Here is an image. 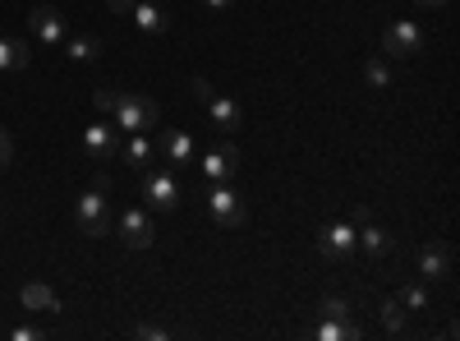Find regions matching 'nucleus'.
I'll return each instance as SVG.
<instances>
[{"label":"nucleus","instance_id":"4468645a","mask_svg":"<svg viewBox=\"0 0 460 341\" xmlns=\"http://www.w3.org/2000/svg\"><path fill=\"white\" fill-rule=\"evenodd\" d=\"M157 153L180 171V166L194 162V139H189L184 130H162V134H157Z\"/></svg>","mask_w":460,"mask_h":341},{"label":"nucleus","instance_id":"f3484780","mask_svg":"<svg viewBox=\"0 0 460 341\" xmlns=\"http://www.w3.org/2000/svg\"><path fill=\"white\" fill-rule=\"evenodd\" d=\"M60 47H65V56H69L74 65H97V60H102V51H106V47H102V37H93V32L65 37Z\"/></svg>","mask_w":460,"mask_h":341},{"label":"nucleus","instance_id":"7ed1b4c3","mask_svg":"<svg viewBox=\"0 0 460 341\" xmlns=\"http://www.w3.org/2000/svg\"><path fill=\"white\" fill-rule=\"evenodd\" d=\"M189 88H194V97L203 102V111H208V116H212V125L217 130H226V134H235V130H244V106L235 102V97H226V93H217L208 79H203V74H194V84H189Z\"/></svg>","mask_w":460,"mask_h":341},{"label":"nucleus","instance_id":"4be33fe9","mask_svg":"<svg viewBox=\"0 0 460 341\" xmlns=\"http://www.w3.org/2000/svg\"><path fill=\"white\" fill-rule=\"evenodd\" d=\"M405 314H410V310L401 305L396 295H392V300H382V328H387L392 337H401V332H405Z\"/></svg>","mask_w":460,"mask_h":341},{"label":"nucleus","instance_id":"9b49d317","mask_svg":"<svg viewBox=\"0 0 460 341\" xmlns=\"http://www.w3.org/2000/svg\"><path fill=\"white\" fill-rule=\"evenodd\" d=\"M152 240H157V226H152V217L143 208H125L120 212V245L125 249H147Z\"/></svg>","mask_w":460,"mask_h":341},{"label":"nucleus","instance_id":"bb28decb","mask_svg":"<svg viewBox=\"0 0 460 341\" xmlns=\"http://www.w3.org/2000/svg\"><path fill=\"white\" fill-rule=\"evenodd\" d=\"M10 337H14V341H42L47 332H42V328H28V323H23V328H14Z\"/></svg>","mask_w":460,"mask_h":341},{"label":"nucleus","instance_id":"6e6552de","mask_svg":"<svg viewBox=\"0 0 460 341\" xmlns=\"http://www.w3.org/2000/svg\"><path fill=\"white\" fill-rule=\"evenodd\" d=\"M84 153L88 162H111V157H120V125L115 121H97L84 130Z\"/></svg>","mask_w":460,"mask_h":341},{"label":"nucleus","instance_id":"dca6fc26","mask_svg":"<svg viewBox=\"0 0 460 341\" xmlns=\"http://www.w3.org/2000/svg\"><path fill=\"white\" fill-rule=\"evenodd\" d=\"M120 162H129V166H138V171L157 162V143L147 139V130H138V134L120 139Z\"/></svg>","mask_w":460,"mask_h":341},{"label":"nucleus","instance_id":"a211bd4d","mask_svg":"<svg viewBox=\"0 0 460 341\" xmlns=\"http://www.w3.org/2000/svg\"><path fill=\"white\" fill-rule=\"evenodd\" d=\"M32 51H28V37H0V74H19L28 69Z\"/></svg>","mask_w":460,"mask_h":341},{"label":"nucleus","instance_id":"cd10ccee","mask_svg":"<svg viewBox=\"0 0 460 341\" xmlns=\"http://www.w3.org/2000/svg\"><path fill=\"white\" fill-rule=\"evenodd\" d=\"M203 5H208L212 14H226V10H235V5H240V0H203Z\"/></svg>","mask_w":460,"mask_h":341},{"label":"nucleus","instance_id":"ddd939ff","mask_svg":"<svg viewBox=\"0 0 460 341\" xmlns=\"http://www.w3.org/2000/svg\"><path fill=\"white\" fill-rule=\"evenodd\" d=\"M129 19H134V28H138L143 37H166V32H171L166 10L152 5V0H134V5H129Z\"/></svg>","mask_w":460,"mask_h":341},{"label":"nucleus","instance_id":"0eeeda50","mask_svg":"<svg viewBox=\"0 0 460 341\" xmlns=\"http://www.w3.org/2000/svg\"><path fill=\"white\" fill-rule=\"evenodd\" d=\"M419 51H424V28H419L414 19L387 23V32H382V56H387V60H410Z\"/></svg>","mask_w":460,"mask_h":341},{"label":"nucleus","instance_id":"f8f14e48","mask_svg":"<svg viewBox=\"0 0 460 341\" xmlns=\"http://www.w3.org/2000/svg\"><path fill=\"white\" fill-rule=\"evenodd\" d=\"M208 180H240V148L235 143H221V148H208V157L199 162Z\"/></svg>","mask_w":460,"mask_h":341},{"label":"nucleus","instance_id":"c756f323","mask_svg":"<svg viewBox=\"0 0 460 341\" xmlns=\"http://www.w3.org/2000/svg\"><path fill=\"white\" fill-rule=\"evenodd\" d=\"M129 5H134V0H111V10H115V14H129Z\"/></svg>","mask_w":460,"mask_h":341},{"label":"nucleus","instance_id":"b1692460","mask_svg":"<svg viewBox=\"0 0 460 341\" xmlns=\"http://www.w3.org/2000/svg\"><path fill=\"white\" fill-rule=\"evenodd\" d=\"M318 314H323V319H355V310H350V300H341V295H323V305H318Z\"/></svg>","mask_w":460,"mask_h":341},{"label":"nucleus","instance_id":"6ab92c4d","mask_svg":"<svg viewBox=\"0 0 460 341\" xmlns=\"http://www.w3.org/2000/svg\"><path fill=\"white\" fill-rule=\"evenodd\" d=\"M19 300H23V310H37V314H56L60 310V300H56V291L47 282H28L19 291Z\"/></svg>","mask_w":460,"mask_h":341},{"label":"nucleus","instance_id":"393cba45","mask_svg":"<svg viewBox=\"0 0 460 341\" xmlns=\"http://www.w3.org/2000/svg\"><path fill=\"white\" fill-rule=\"evenodd\" d=\"M129 337H138V341H166V337H171V328H162V323H134V328H129Z\"/></svg>","mask_w":460,"mask_h":341},{"label":"nucleus","instance_id":"5701e85b","mask_svg":"<svg viewBox=\"0 0 460 341\" xmlns=\"http://www.w3.org/2000/svg\"><path fill=\"white\" fill-rule=\"evenodd\" d=\"M364 84H368V88H392V65H387V56H373V60L364 65Z\"/></svg>","mask_w":460,"mask_h":341},{"label":"nucleus","instance_id":"aec40b11","mask_svg":"<svg viewBox=\"0 0 460 341\" xmlns=\"http://www.w3.org/2000/svg\"><path fill=\"white\" fill-rule=\"evenodd\" d=\"M359 337H364L359 319H323L318 323V341H359Z\"/></svg>","mask_w":460,"mask_h":341},{"label":"nucleus","instance_id":"39448f33","mask_svg":"<svg viewBox=\"0 0 460 341\" xmlns=\"http://www.w3.org/2000/svg\"><path fill=\"white\" fill-rule=\"evenodd\" d=\"M74 226H79V236L97 240L106 236V226H111V208H106V189H84L79 203H74Z\"/></svg>","mask_w":460,"mask_h":341},{"label":"nucleus","instance_id":"423d86ee","mask_svg":"<svg viewBox=\"0 0 460 341\" xmlns=\"http://www.w3.org/2000/svg\"><path fill=\"white\" fill-rule=\"evenodd\" d=\"M318 254L332 263H350L359 254V226L355 221H327L318 231Z\"/></svg>","mask_w":460,"mask_h":341},{"label":"nucleus","instance_id":"9d476101","mask_svg":"<svg viewBox=\"0 0 460 341\" xmlns=\"http://www.w3.org/2000/svg\"><path fill=\"white\" fill-rule=\"evenodd\" d=\"M28 23H32V37L42 47H60L65 37H69V23H65V14L56 10V5H37L32 14H28Z\"/></svg>","mask_w":460,"mask_h":341},{"label":"nucleus","instance_id":"2eb2a0df","mask_svg":"<svg viewBox=\"0 0 460 341\" xmlns=\"http://www.w3.org/2000/svg\"><path fill=\"white\" fill-rule=\"evenodd\" d=\"M359 249H364V258L368 263H387L392 258V249H396V240L382 231V226H373V221H364L359 226Z\"/></svg>","mask_w":460,"mask_h":341},{"label":"nucleus","instance_id":"f257e3e1","mask_svg":"<svg viewBox=\"0 0 460 341\" xmlns=\"http://www.w3.org/2000/svg\"><path fill=\"white\" fill-rule=\"evenodd\" d=\"M93 106L102 116H111L125 134H138V130H152L162 121V111L152 97H138V93H120V88H97L93 93Z\"/></svg>","mask_w":460,"mask_h":341},{"label":"nucleus","instance_id":"412c9836","mask_svg":"<svg viewBox=\"0 0 460 341\" xmlns=\"http://www.w3.org/2000/svg\"><path fill=\"white\" fill-rule=\"evenodd\" d=\"M396 300H401L405 310H414V314H424V310L433 305V295H429V286H424V282H405V286L396 291Z\"/></svg>","mask_w":460,"mask_h":341},{"label":"nucleus","instance_id":"20e7f679","mask_svg":"<svg viewBox=\"0 0 460 341\" xmlns=\"http://www.w3.org/2000/svg\"><path fill=\"white\" fill-rule=\"evenodd\" d=\"M138 199L152 208V212H175L180 208V180H175V171H147L143 166V180H138Z\"/></svg>","mask_w":460,"mask_h":341},{"label":"nucleus","instance_id":"c85d7f7f","mask_svg":"<svg viewBox=\"0 0 460 341\" xmlns=\"http://www.w3.org/2000/svg\"><path fill=\"white\" fill-rule=\"evenodd\" d=\"M414 5H419V10H429V14H442L451 0H414Z\"/></svg>","mask_w":460,"mask_h":341},{"label":"nucleus","instance_id":"f03ea898","mask_svg":"<svg viewBox=\"0 0 460 341\" xmlns=\"http://www.w3.org/2000/svg\"><path fill=\"white\" fill-rule=\"evenodd\" d=\"M208 212L221 231H240L249 221V208H244V194L235 189V180H208Z\"/></svg>","mask_w":460,"mask_h":341},{"label":"nucleus","instance_id":"1a4fd4ad","mask_svg":"<svg viewBox=\"0 0 460 341\" xmlns=\"http://www.w3.org/2000/svg\"><path fill=\"white\" fill-rule=\"evenodd\" d=\"M456 268V249L447 240H433L419 249V282H447Z\"/></svg>","mask_w":460,"mask_h":341},{"label":"nucleus","instance_id":"a878e982","mask_svg":"<svg viewBox=\"0 0 460 341\" xmlns=\"http://www.w3.org/2000/svg\"><path fill=\"white\" fill-rule=\"evenodd\" d=\"M10 162H14V139H10L5 130H0V171H5Z\"/></svg>","mask_w":460,"mask_h":341}]
</instances>
